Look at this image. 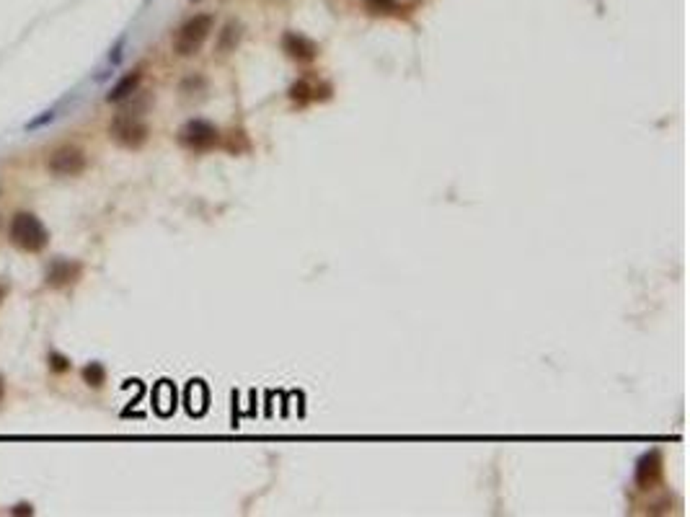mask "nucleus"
<instances>
[{"label":"nucleus","instance_id":"8","mask_svg":"<svg viewBox=\"0 0 690 517\" xmlns=\"http://www.w3.org/2000/svg\"><path fill=\"white\" fill-rule=\"evenodd\" d=\"M659 473H662V466H659V455L652 453V455H644L641 463H639V471H636V481H639V486H654L657 479H659Z\"/></svg>","mask_w":690,"mask_h":517},{"label":"nucleus","instance_id":"17","mask_svg":"<svg viewBox=\"0 0 690 517\" xmlns=\"http://www.w3.org/2000/svg\"><path fill=\"white\" fill-rule=\"evenodd\" d=\"M3 298H6V290H3V287H0V303H3Z\"/></svg>","mask_w":690,"mask_h":517},{"label":"nucleus","instance_id":"15","mask_svg":"<svg viewBox=\"0 0 690 517\" xmlns=\"http://www.w3.org/2000/svg\"><path fill=\"white\" fill-rule=\"evenodd\" d=\"M21 512H24V515H31L34 509L29 507V504H16V507H13V515H21Z\"/></svg>","mask_w":690,"mask_h":517},{"label":"nucleus","instance_id":"4","mask_svg":"<svg viewBox=\"0 0 690 517\" xmlns=\"http://www.w3.org/2000/svg\"><path fill=\"white\" fill-rule=\"evenodd\" d=\"M86 164H88V161H86V153H83L81 148L63 145L49 155L47 168H49L52 176H78V173L86 168Z\"/></svg>","mask_w":690,"mask_h":517},{"label":"nucleus","instance_id":"5","mask_svg":"<svg viewBox=\"0 0 690 517\" xmlns=\"http://www.w3.org/2000/svg\"><path fill=\"white\" fill-rule=\"evenodd\" d=\"M179 140L184 145L191 148V150H209L212 145H218V129L212 127L209 122H202V119H194V122H186L179 132Z\"/></svg>","mask_w":690,"mask_h":517},{"label":"nucleus","instance_id":"14","mask_svg":"<svg viewBox=\"0 0 690 517\" xmlns=\"http://www.w3.org/2000/svg\"><path fill=\"white\" fill-rule=\"evenodd\" d=\"M52 117H55V114H52V111H47L45 117H37V119H34V122H29L26 129H37V127H42V125H47V122H49V119H52Z\"/></svg>","mask_w":690,"mask_h":517},{"label":"nucleus","instance_id":"9","mask_svg":"<svg viewBox=\"0 0 690 517\" xmlns=\"http://www.w3.org/2000/svg\"><path fill=\"white\" fill-rule=\"evenodd\" d=\"M140 81H143V75H140V70H135V73H129V75H125L122 81L114 86L109 91V96H106V101L109 104H117V101H125V99H129L132 93L137 91V86H140Z\"/></svg>","mask_w":690,"mask_h":517},{"label":"nucleus","instance_id":"7","mask_svg":"<svg viewBox=\"0 0 690 517\" xmlns=\"http://www.w3.org/2000/svg\"><path fill=\"white\" fill-rule=\"evenodd\" d=\"M282 47H284V52H287L292 60H298V63H310V60L318 55V47L313 45L310 39L303 37V34H295V31L284 34Z\"/></svg>","mask_w":690,"mask_h":517},{"label":"nucleus","instance_id":"2","mask_svg":"<svg viewBox=\"0 0 690 517\" xmlns=\"http://www.w3.org/2000/svg\"><path fill=\"white\" fill-rule=\"evenodd\" d=\"M212 24L215 19L209 13H200L184 24L179 31H176V39H173V52L182 57H189L194 52H200V47L204 45V39L209 37L212 31Z\"/></svg>","mask_w":690,"mask_h":517},{"label":"nucleus","instance_id":"3","mask_svg":"<svg viewBox=\"0 0 690 517\" xmlns=\"http://www.w3.org/2000/svg\"><path fill=\"white\" fill-rule=\"evenodd\" d=\"M109 135L122 148H140L147 140V125L140 119V114L122 111L109 127Z\"/></svg>","mask_w":690,"mask_h":517},{"label":"nucleus","instance_id":"16","mask_svg":"<svg viewBox=\"0 0 690 517\" xmlns=\"http://www.w3.org/2000/svg\"><path fill=\"white\" fill-rule=\"evenodd\" d=\"M3 393H6V385H3V375H0V401H3Z\"/></svg>","mask_w":690,"mask_h":517},{"label":"nucleus","instance_id":"10","mask_svg":"<svg viewBox=\"0 0 690 517\" xmlns=\"http://www.w3.org/2000/svg\"><path fill=\"white\" fill-rule=\"evenodd\" d=\"M83 381L88 383L91 388L104 385V381H106V370H104V365L101 363H88L86 365V367H83Z\"/></svg>","mask_w":690,"mask_h":517},{"label":"nucleus","instance_id":"1","mask_svg":"<svg viewBox=\"0 0 690 517\" xmlns=\"http://www.w3.org/2000/svg\"><path fill=\"white\" fill-rule=\"evenodd\" d=\"M10 244L26 254H39L49 244V230L34 212H16L10 220Z\"/></svg>","mask_w":690,"mask_h":517},{"label":"nucleus","instance_id":"6","mask_svg":"<svg viewBox=\"0 0 690 517\" xmlns=\"http://www.w3.org/2000/svg\"><path fill=\"white\" fill-rule=\"evenodd\" d=\"M83 267L73 259H55L47 267V285L49 287H67L81 277Z\"/></svg>","mask_w":690,"mask_h":517},{"label":"nucleus","instance_id":"11","mask_svg":"<svg viewBox=\"0 0 690 517\" xmlns=\"http://www.w3.org/2000/svg\"><path fill=\"white\" fill-rule=\"evenodd\" d=\"M238 39H241V26H238V24H227V26L223 29V34H220V42H218L220 52H227V49H233V47L238 45Z\"/></svg>","mask_w":690,"mask_h":517},{"label":"nucleus","instance_id":"13","mask_svg":"<svg viewBox=\"0 0 690 517\" xmlns=\"http://www.w3.org/2000/svg\"><path fill=\"white\" fill-rule=\"evenodd\" d=\"M367 8L373 13H391L396 10V0H367Z\"/></svg>","mask_w":690,"mask_h":517},{"label":"nucleus","instance_id":"12","mask_svg":"<svg viewBox=\"0 0 690 517\" xmlns=\"http://www.w3.org/2000/svg\"><path fill=\"white\" fill-rule=\"evenodd\" d=\"M49 367H52L55 372H67L70 370V360H67L65 354L49 352Z\"/></svg>","mask_w":690,"mask_h":517}]
</instances>
